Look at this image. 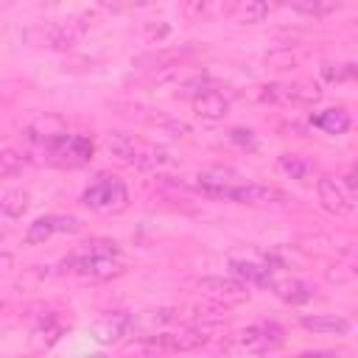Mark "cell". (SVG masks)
Wrapping results in <instances>:
<instances>
[{"instance_id": "1", "label": "cell", "mask_w": 358, "mask_h": 358, "mask_svg": "<svg viewBox=\"0 0 358 358\" xmlns=\"http://www.w3.org/2000/svg\"><path fill=\"white\" fill-rule=\"evenodd\" d=\"M123 268L126 263L112 241H87L62 260V271L78 274L84 280H112L123 274Z\"/></svg>"}, {"instance_id": "2", "label": "cell", "mask_w": 358, "mask_h": 358, "mask_svg": "<svg viewBox=\"0 0 358 358\" xmlns=\"http://www.w3.org/2000/svg\"><path fill=\"white\" fill-rule=\"evenodd\" d=\"M81 201L101 215H112V213L126 210L129 190L117 176H98L95 182L87 185V190L81 193Z\"/></svg>"}, {"instance_id": "3", "label": "cell", "mask_w": 358, "mask_h": 358, "mask_svg": "<svg viewBox=\"0 0 358 358\" xmlns=\"http://www.w3.org/2000/svg\"><path fill=\"white\" fill-rule=\"evenodd\" d=\"M45 148H48L50 159L56 165H64V168H78V165L90 162L92 151H95V145H92V140L87 134H70V131L56 137V140H50V143H45Z\"/></svg>"}, {"instance_id": "4", "label": "cell", "mask_w": 358, "mask_h": 358, "mask_svg": "<svg viewBox=\"0 0 358 358\" xmlns=\"http://www.w3.org/2000/svg\"><path fill=\"white\" fill-rule=\"evenodd\" d=\"M87 17H70L62 22H53L48 28L39 31V45L42 48H53V50H64L73 48L84 34H87Z\"/></svg>"}, {"instance_id": "5", "label": "cell", "mask_w": 358, "mask_h": 358, "mask_svg": "<svg viewBox=\"0 0 358 358\" xmlns=\"http://www.w3.org/2000/svg\"><path fill=\"white\" fill-rule=\"evenodd\" d=\"M285 341V330L277 322H260L241 333V347L252 355H266Z\"/></svg>"}, {"instance_id": "6", "label": "cell", "mask_w": 358, "mask_h": 358, "mask_svg": "<svg viewBox=\"0 0 358 358\" xmlns=\"http://www.w3.org/2000/svg\"><path fill=\"white\" fill-rule=\"evenodd\" d=\"M199 291L204 296H210L215 305H224V308L241 305V302L249 299L246 285L238 282L235 277H204V280H199Z\"/></svg>"}, {"instance_id": "7", "label": "cell", "mask_w": 358, "mask_h": 358, "mask_svg": "<svg viewBox=\"0 0 358 358\" xmlns=\"http://www.w3.org/2000/svg\"><path fill=\"white\" fill-rule=\"evenodd\" d=\"M78 229H81V221L76 215H39L28 224L22 241L28 246H34V243H45L56 232H78Z\"/></svg>"}, {"instance_id": "8", "label": "cell", "mask_w": 358, "mask_h": 358, "mask_svg": "<svg viewBox=\"0 0 358 358\" xmlns=\"http://www.w3.org/2000/svg\"><path fill=\"white\" fill-rule=\"evenodd\" d=\"M196 179H199V187H201L207 196H218V199H224L232 187H238V185L246 182L243 173H238V171H232V168H224V165H207V168L199 171Z\"/></svg>"}, {"instance_id": "9", "label": "cell", "mask_w": 358, "mask_h": 358, "mask_svg": "<svg viewBox=\"0 0 358 358\" xmlns=\"http://www.w3.org/2000/svg\"><path fill=\"white\" fill-rule=\"evenodd\" d=\"M224 199L238 201V204H249V207H266V204H280L285 201V193L268 185H257V182H243L238 187H232Z\"/></svg>"}, {"instance_id": "10", "label": "cell", "mask_w": 358, "mask_h": 358, "mask_svg": "<svg viewBox=\"0 0 358 358\" xmlns=\"http://www.w3.org/2000/svg\"><path fill=\"white\" fill-rule=\"evenodd\" d=\"M131 324H134L131 313H126V310H109V313H103L92 324V338L101 341V344H115V341H120L131 330Z\"/></svg>"}, {"instance_id": "11", "label": "cell", "mask_w": 358, "mask_h": 358, "mask_svg": "<svg viewBox=\"0 0 358 358\" xmlns=\"http://www.w3.org/2000/svg\"><path fill=\"white\" fill-rule=\"evenodd\" d=\"M204 344H207V333H201V330H171V333H159V336L148 338V347L171 350V352H190Z\"/></svg>"}, {"instance_id": "12", "label": "cell", "mask_w": 358, "mask_h": 358, "mask_svg": "<svg viewBox=\"0 0 358 358\" xmlns=\"http://www.w3.org/2000/svg\"><path fill=\"white\" fill-rule=\"evenodd\" d=\"M193 112L204 120H221L229 112V101L224 98V92L204 87L201 92L193 95Z\"/></svg>"}, {"instance_id": "13", "label": "cell", "mask_w": 358, "mask_h": 358, "mask_svg": "<svg viewBox=\"0 0 358 358\" xmlns=\"http://www.w3.org/2000/svg\"><path fill=\"white\" fill-rule=\"evenodd\" d=\"M268 288L274 291L277 299L288 302V305H302V302H310L316 288L305 280H296V277H288V280H271Z\"/></svg>"}, {"instance_id": "14", "label": "cell", "mask_w": 358, "mask_h": 358, "mask_svg": "<svg viewBox=\"0 0 358 358\" xmlns=\"http://www.w3.org/2000/svg\"><path fill=\"white\" fill-rule=\"evenodd\" d=\"M316 193H319L322 207L330 210V213H336V215H344V213L352 210V201L347 199V193L341 190V185L336 179H330V176H322L316 182Z\"/></svg>"}, {"instance_id": "15", "label": "cell", "mask_w": 358, "mask_h": 358, "mask_svg": "<svg viewBox=\"0 0 358 358\" xmlns=\"http://www.w3.org/2000/svg\"><path fill=\"white\" fill-rule=\"evenodd\" d=\"M299 324L310 333H322V336H344L350 333V319L344 316H327V313H319V316H302Z\"/></svg>"}, {"instance_id": "16", "label": "cell", "mask_w": 358, "mask_h": 358, "mask_svg": "<svg viewBox=\"0 0 358 358\" xmlns=\"http://www.w3.org/2000/svg\"><path fill=\"white\" fill-rule=\"evenodd\" d=\"M277 168L296 182H310V176L316 173V165L310 159H305L302 154H280L277 157Z\"/></svg>"}, {"instance_id": "17", "label": "cell", "mask_w": 358, "mask_h": 358, "mask_svg": "<svg viewBox=\"0 0 358 358\" xmlns=\"http://www.w3.org/2000/svg\"><path fill=\"white\" fill-rule=\"evenodd\" d=\"M229 271L238 282H252V285H268L274 277H271V268L268 266H257V263H246V260H232L229 263Z\"/></svg>"}, {"instance_id": "18", "label": "cell", "mask_w": 358, "mask_h": 358, "mask_svg": "<svg viewBox=\"0 0 358 358\" xmlns=\"http://www.w3.org/2000/svg\"><path fill=\"white\" fill-rule=\"evenodd\" d=\"M310 126L322 129L324 134H344V131L350 129V115H347L341 106L324 109V112H319V115L310 117Z\"/></svg>"}, {"instance_id": "19", "label": "cell", "mask_w": 358, "mask_h": 358, "mask_svg": "<svg viewBox=\"0 0 358 358\" xmlns=\"http://www.w3.org/2000/svg\"><path fill=\"white\" fill-rule=\"evenodd\" d=\"M229 17L243 22V25H255V22H263L268 17V3L263 0H241L229 8Z\"/></svg>"}, {"instance_id": "20", "label": "cell", "mask_w": 358, "mask_h": 358, "mask_svg": "<svg viewBox=\"0 0 358 358\" xmlns=\"http://www.w3.org/2000/svg\"><path fill=\"white\" fill-rule=\"evenodd\" d=\"M62 134H67V129H64V120L62 117H39L36 123H31V129H28V137L31 140H39L42 145L45 143H50V140H56V137H62Z\"/></svg>"}, {"instance_id": "21", "label": "cell", "mask_w": 358, "mask_h": 358, "mask_svg": "<svg viewBox=\"0 0 358 358\" xmlns=\"http://www.w3.org/2000/svg\"><path fill=\"white\" fill-rule=\"evenodd\" d=\"M62 333H64V324L59 322V316H45V319H39V324L34 327V344L42 350V347H50V344H56L59 338H62Z\"/></svg>"}, {"instance_id": "22", "label": "cell", "mask_w": 358, "mask_h": 358, "mask_svg": "<svg viewBox=\"0 0 358 358\" xmlns=\"http://www.w3.org/2000/svg\"><path fill=\"white\" fill-rule=\"evenodd\" d=\"M282 95L294 103H316L322 98V90L313 81H299V84H288L282 87Z\"/></svg>"}, {"instance_id": "23", "label": "cell", "mask_w": 358, "mask_h": 358, "mask_svg": "<svg viewBox=\"0 0 358 358\" xmlns=\"http://www.w3.org/2000/svg\"><path fill=\"white\" fill-rule=\"evenodd\" d=\"M25 207H28V193H22V190H11V193L0 196V215H6V218L22 215Z\"/></svg>"}, {"instance_id": "24", "label": "cell", "mask_w": 358, "mask_h": 358, "mask_svg": "<svg viewBox=\"0 0 358 358\" xmlns=\"http://www.w3.org/2000/svg\"><path fill=\"white\" fill-rule=\"evenodd\" d=\"M291 8L299 14H308V17H324V14H333L338 8V3L336 0H296V3H291Z\"/></svg>"}, {"instance_id": "25", "label": "cell", "mask_w": 358, "mask_h": 358, "mask_svg": "<svg viewBox=\"0 0 358 358\" xmlns=\"http://www.w3.org/2000/svg\"><path fill=\"white\" fill-rule=\"evenodd\" d=\"M322 76L333 84H341V81L355 78V64L352 62H336V64L327 62V64H322Z\"/></svg>"}, {"instance_id": "26", "label": "cell", "mask_w": 358, "mask_h": 358, "mask_svg": "<svg viewBox=\"0 0 358 358\" xmlns=\"http://www.w3.org/2000/svg\"><path fill=\"white\" fill-rule=\"evenodd\" d=\"M25 165V157L20 151H11V148H3L0 151V179H8L14 173H20Z\"/></svg>"}, {"instance_id": "27", "label": "cell", "mask_w": 358, "mask_h": 358, "mask_svg": "<svg viewBox=\"0 0 358 358\" xmlns=\"http://www.w3.org/2000/svg\"><path fill=\"white\" fill-rule=\"evenodd\" d=\"M266 62H268L271 67H277V70H285V67L294 64V56H291V50H271V53L266 56Z\"/></svg>"}, {"instance_id": "28", "label": "cell", "mask_w": 358, "mask_h": 358, "mask_svg": "<svg viewBox=\"0 0 358 358\" xmlns=\"http://www.w3.org/2000/svg\"><path fill=\"white\" fill-rule=\"evenodd\" d=\"M182 14H185L187 20H199V17L207 14V3H201V0H196V3H185V6H182Z\"/></svg>"}, {"instance_id": "29", "label": "cell", "mask_w": 358, "mask_h": 358, "mask_svg": "<svg viewBox=\"0 0 358 358\" xmlns=\"http://www.w3.org/2000/svg\"><path fill=\"white\" fill-rule=\"evenodd\" d=\"M229 140L238 143V145H249V148L255 145V134H252L249 129H232V131H229Z\"/></svg>"}, {"instance_id": "30", "label": "cell", "mask_w": 358, "mask_h": 358, "mask_svg": "<svg viewBox=\"0 0 358 358\" xmlns=\"http://www.w3.org/2000/svg\"><path fill=\"white\" fill-rule=\"evenodd\" d=\"M165 34H168V25H165V22H159V25H148V28H145V39H148V42H154V39L159 42Z\"/></svg>"}, {"instance_id": "31", "label": "cell", "mask_w": 358, "mask_h": 358, "mask_svg": "<svg viewBox=\"0 0 358 358\" xmlns=\"http://www.w3.org/2000/svg\"><path fill=\"white\" fill-rule=\"evenodd\" d=\"M296 358H338V355L336 352H302Z\"/></svg>"}, {"instance_id": "32", "label": "cell", "mask_w": 358, "mask_h": 358, "mask_svg": "<svg viewBox=\"0 0 358 358\" xmlns=\"http://www.w3.org/2000/svg\"><path fill=\"white\" fill-rule=\"evenodd\" d=\"M84 358H106V355H101V352H92V355H84Z\"/></svg>"}]
</instances>
